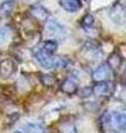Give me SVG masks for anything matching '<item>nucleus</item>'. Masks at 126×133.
<instances>
[{"instance_id":"nucleus-3","label":"nucleus","mask_w":126,"mask_h":133,"mask_svg":"<svg viewBox=\"0 0 126 133\" xmlns=\"http://www.w3.org/2000/svg\"><path fill=\"white\" fill-rule=\"evenodd\" d=\"M33 57L45 69H52L54 65V57L53 55H49L41 47H37L33 50Z\"/></svg>"},{"instance_id":"nucleus-2","label":"nucleus","mask_w":126,"mask_h":133,"mask_svg":"<svg viewBox=\"0 0 126 133\" xmlns=\"http://www.w3.org/2000/svg\"><path fill=\"white\" fill-rule=\"evenodd\" d=\"M107 123H110L111 128L117 132H124L126 128V115L124 112H113L107 116Z\"/></svg>"},{"instance_id":"nucleus-5","label":"nucleus","mask_w":126,"mask_h":133,"mask_svg":"<svg viewBox=\"0 0 126 133\" xmlns=\"http://www.w3.org/2000/svg\"><path fill=\"white\" fill-rule=\"evenodd\" d=\"M110 74H111L110 66H108L106 62H104V63H101L93 71V73H92V79H93V81H95V82L105 81L110 78Z\"/></svg>"},{"instance_id":"nucleus-12","label":"nucleus","mask_w":126,"mask_h":133,"mask_svg":"<svg viewBox=\"0 0 126 133\" xmlns=\"http://www.w3.org/2000/svg\"><path fill=\"white\" fill-rule=\"evenodd\" d=\"M106 63L110 66V69H113V70H117L120 69V66L123 63V59L122 57L118 55V53H113V55L108 58V60Z\"/></svg>"},{"instance_id":"nucleus-20","label":"nucleus","mask_w":126,"mask_h":133,"mask_svg":"<svg viewBox=\"0 0 126 133\" xmlns=\"http://www.w3.org/2000/svg\"><path fill=\"white\" fill-rule=\"evenodd\" d=\"M92 94V90L91 88H84L82 89L81 91H80V95H81L82 98H86V97H89V95Z\"/></svg>"},{"instance_id":"nucleus-7","label":"nucleus","mask_w":126,"mask_h":133,"mask_svg":"<svg viewBox=\"0 0 126 133\" xmlns=\"http://www.w3.org/2000/svg\"><path fill=\"white\" fill-rule=\"evenodd\" d=\"M45 30L48 31L49 35L54 36L57 38H60V37L65 36V29L63 26H61L58 21L53 19H50L45 23Z\"/></svg>"},{"instance_id":"nucleus-8","label":"nucleus","mask_w":126,"mask_h":133,"mask_svg":"<svg viewBox=\"0 0 126 133\" xmlns=\"http://www.w3.org/2000/svg\"><path fill=\"white\" fill-rule=\"evenodd\" d=\"M111 19L117 24H123L125 22V9L123 5H117L111 10Z\"/></svg>"},{"instance_id":"nucleus-16","label":"nucleus","mask_w":126,"mask_h":133,"mask_svg":"<svg viewBox=\"0 0 126 133\" xmlns=\"http://www.w3.org/2000/svg\"><path fill=\"white\" fill-rule=\"evenodd\" d=\"M26 131L28 133H44V128L40 123H29L26 127Z\"/></svg>"},{"instance_id":"nucleus-4","label":"nucleus","mask_w":126,"mask_h":133,"mask_svg":"<svg viewBox=\"0 0 126 133\" xmlns=\"http://www.w3.org/2000/svg\"><path fill=\"white\" fill-rule=\"evenodd\" d=\"M78 89H79V79L76 76H73V74L68 76L60 84V90L68 95L75 94L78 92Z\"/></svg>"},{"instance_id":"nucleus-18","label":"nucleus","mask_w":126,"mask_h":133,"mask_svg":"<svg viewBox=\"0 0 126 133\" xmlns=\"http://www.w3.org/2000/svg\"><path fill=\"white\" fill-rule=\"evenodd\" d=\"M9 36V30H8L7 27H3V28H0V44H2L5 42V40L8 38Z\"/></svg>"},{"instance_id":"nucleus-6","label":"nucleus","mask_w":126,"mask_h":133,"mask_svg":"<svg viewBox=\"0 0 126 133\" xmlns=\"http://www.w3.org/2000/svg\"><path fill=\"white\" fill-rule=\"evenodd\" d=\"M17 70L16 63L11 59H5L0 62V77L3 79H8L15 74Z\"/></svg>"},{"instance_id":"nucleus-10","label":"nucleus","mask_w":126,"mask_h":133,"mask_svg":"<svg viewBox=\"0 0 126 133\" xmlns=\"http://www.w3.org/2000/svg\"><path fill=\"white\" fill-rule=\"evenodd\" d=\"M31 15L38 21H45L49 17V12L41 6H33L31 7Z\"/></svg>"},{"instance_id":"nucleus-19","label":"nucleus","mask_w":126,"mask_h":133,"mask_svg":"<svg viewBox=\"0 0 126 133\" xmlns=\"http://www.w3.org/2000/svg\"><path fill=\"white\" fill-rule=\"evenodd\" d=\"M62 133H76V131L72 123H65L62 128Z\"/></svg>"},{"instance_id":"nucleus-17","label":"nucleus","mask_w":126,"mask_h":133,"mask_svg":"<svg viewBox=\"0 0 126 133\" xmlns=\"http://www.w3.org/2000/svg\"><path fill=\"white\" fill-rule=\"evenodd\" d=\"M82 24H83L84 28H91V27H93V24H94V18H93V16L90 15V14L85 15V16H84V18L82 19Z\"/></svg>"},{"instance_id":"nucleus-13","label":"nucleus","mask_w":126,"mask_h":133,"mask_svg":"<svg viewBox=\"0 0 126 133\" xmlns=\"http://www.w3.org/2000/svg\"><path fill=\"white\" fill-rule=\"evenodd\" d=\"M13 7H15V2L11 1V0L1 3V6H0V18H6V17L9 16L11 11L13 10Z\"/></svg>"},{"instance_id":"nucleus-14","label":"nucleus","mask_w":126,"mask_h":133,"mask_svg":"<svg viewBox=\"0 0 126 133\" xmlns=\"http://www.w3.org/2000/svg\"><path fill=\"white\" fill-rule=\"evenodd\" d=\"M41 48L43 49L47 53H49V55H53V53L55 52L57 48H58V42L55 40H47L42 43Z\"/></svg>"},{"instance_id":"nucleus-21","label":"nucleus","mask_w":126,"mask_h":133,"mask_svg":"<svg viewBox=\"0 0 126 133\" xmlns=\"http://www.w3.org/2000/svg\"><path fill=\"white\" fill-rule=\"evenodd\" d=\"M15 133H22V132H20V131H17V132H15Z\"/></svg>"},{"instance_id":"nucleus-11","label":"nucleus","mask_w":126,"mask_h":133,"mask_svg":"<svg viewBox=\"0 0 126 133\" xmlns=\"http://www.w3.org/2000/svg\"><path fill=\"white\" fill-rule=\"evenodd\" d=\"M84 52H85L86 59L92 60V61L99 59V58L101 57V55H102L101 51H100V49L94 47V45H89V47H85V48H84Z\"/></svg>"},{"instance_id":"nucleus-1","label":"nucleus","mask_w":126,"mask_h":133,"mask_svg":"<svg viewBox=\"0 0 126 133\" xmlns=\"http://www.w3.org/2000/svg\"><path fill=\"white\" fill-rule=\"evenodd\" d=\"M92 93L99 98H107L114 92V85L113 83L105 80V81H99L91 88Z\"/></svg>"},{"instance_id":"nucleus-15","label":"nucleus","mask_w":126,"mask_h":133,"mask_svg":"<svg viewBox=\"0 0 126 133\" xmlns=\"http://www.w3.org/2000/svg\"><path fill=\"white\" fill-rule=\"evenodd\" d=\"M40 81H41L42 84L45 85L47 88H52V87L55 85L57 79L52 76H50V74H41Z\"/></svg>"},{"instance_id":"nucleus-9","label":"nucleus","mask_w":126,"mask_h":133,"mask_svg":"<svg viewBox=\"0 0 126 133\" xmlns=\"http://www.w3.org/2000/svg\"><path fill=\"white\" fill-rule=\"evenodd\" d=\"M60 6L69 12H75L81 8L80 0H60Z\"/></svg>"}]
</instances>
